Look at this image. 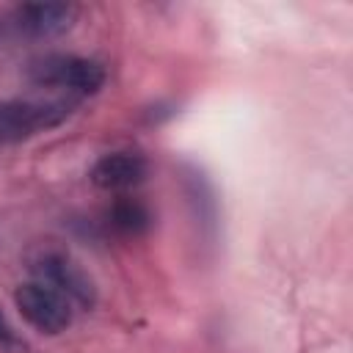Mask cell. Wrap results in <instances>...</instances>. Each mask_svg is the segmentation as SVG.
Returning <instances> with one entry per match:
<instances>
[{
    "instance_id": "cell-5",
    "label": "cell",
    "mask_w": 353,
    "mask_h": 353,
    "mask_svg": "<svg viewBox=\"0 0 353 353\" xmlns=\"http://www.w3.org/2000/svg\"><path fill=\"white\" fill-rule=\"evenodd\" d=\"M77 17H80V8L74 3H22L11 11L8 22L22 36L52 39L72 30Z\"/></svg>"
},
{
    "instance_id": "cell-8",
    "label": "cell",
    "mask_w": 353,
    "mask_h": 353,
    "mask_svg": "<svg viewBox=\"0 0 353 353\" xmlns=\"http://www.w3.org/2000/svg\"><path fill=\"white\" fill-rule=\"evenodd\" d=\"M0 353H28V342L11 325L8 314L3 312V306H0Z\"/></svg>"
},
{
    "instance_id": "cell-2",
    "label": "cell",
    "mask_w": 353,
    "mask_h": 353,
    "mask_svg": "<svg viewBox=\"0 0 353 353\" xmlns=\"http://www.w3.org/2000/svg\"><path fill=\"white\" fill-rule=\"evenodd\" d=\"M77 108V99H6L0 102V143H19L61 127Z\"/></svg>"
},
{
    "instance_id": "cell-4",
    "label": "cell",
    "mask_w": 353,
    "mask_h": 353,
    "mask_svg": "<svg viewBox=\"0 0 353 353\" xmlns=\"http://www.w3.org/2000/svg\"><path fill=\"white\" fill-rule=\"evenodd\" d=\"M14 303H17V312L22 314V320L44 336L63 334L74 320V306L58 290H52L50 284L39 281V279L19 284L14 290Z\"/></svg>"
},
{
    "instance_id": "cell-1",
    "label": "cell",
    "mask_w": 353,
    "mask_h": 353,
    "mask_svg": "<svg viewBox=\"0 0 353 353\" xmlns=\"http://www.w3.org/2000/svg\"><path fill=\"white\" fill-rule=\"evenodd\" d=\"M28 77L41 88L61 91L69 99H83V97L97 94L105 85L108 72L94 58L72 55V52H52V55L36 58L28 66Z\"/></svg>"
},
{
    "instance_id": "cell-3",
    "label": "cell",
    "mask_w": 353,
    "mask_h": 353,
    "mask_svg": "<svg viewBox=\"0 0 353 353\" xmlns=\"http://www.w3.org/2000/svg\"><path fill=\"white\" fill-rule=\"evenodd\" d=\"M30 273L33 279L50 284L58 290L74 309H91L97 303V284L88 276V270L61 248H41L30 259Z\"/></svg>"
},
{
    "instance_id": "cell-6",
    "label": "cell",
    "mask_w": 353,
    "mask_h": 353,
    "mask_svg": "<svg viewBox=\"0 0 353 353\" xmlns=\"http://www.w3.org/2000/svg\"><path fill=\"white\" fill-rule=\"evenodd\" d=\"M91 182L105 190V193H127L132 188H138L146 176H149V163L143 154L130 152V149H119V152H108L102 154L91 171H88Z\"/></svg>"
},
{
    "instance_id": "cell-7",
    "label": "cell",
    "mask_w": 353,
    "mask_h": 353,
    "mask_svg": "<svg viewBox=\"0 0 353 353\" xmlns=\"http://www.w3.org/2000/svg\"><path fill=\"white\" fill-rule=\"evenodd\" d=\"M152 223V215L149 210L138 201V199H130V196H121L113 207H110V226L121 234H143Z\"/></svg>"
}]
</instances>
